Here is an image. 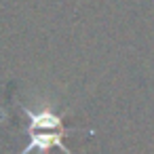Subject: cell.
Wrapping results in <instances>:
<instances>
[{"label": "cell", "instance_id": "obj_1", "mask_svg": "<svg viewBox=\"0 0 154 154\" xmlns=\"http://www.w3.org/2000/svg\"><path fill=\"white\" fill-rule=\"evenodd\" d=\"M23 112L30 118V143L19 152V154H30L32 150L38 152H47L49 148L57 146L61 148L66 154H72L66 146H63V135L68 133L61 125V116L51 112V110H30L23 108Z\"/></svg>", "mask_w": 154, "mask_h": 154}]
</instances>
